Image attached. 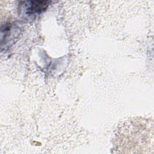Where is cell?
I'll list each match as a JSON object with an SVG mask.
<instances>
[{"label": "cell", "instance_id": "1", "mask_svg": "<svg viewBox=\"0 0 154 154\" xmlns=\"http://www.w3.org/2000/svg\"><path fill=\"white\" fill-rule=\"evenodd\" d=\"M23 2L22 7L24 12L28 15H34L40 13L46 10L51 2L48 1H30Z\"/></svg>", "mask_w": 154, "mask_h": 154}]
</instances>
